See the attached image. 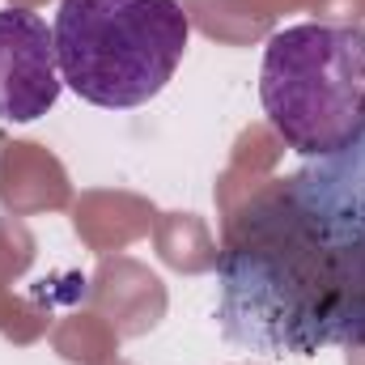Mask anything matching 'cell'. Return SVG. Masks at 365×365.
Instances as JSON below:
<instances>
[{"instance_id": "obj_1", "label": "cell", "mask_w": 365, "mask_h": 365, "mask_svg": "<svg viewBox=\"0 0 365 365\" xmlns=\"http://www.w3.org/2000/svg\"><path fill=\"white\" fill-rule=\"evenodd\" d=\"M217 323L230 344L264 357L365 349L361 297L280 182L230 225L217 259Z\"/></svg>"}, {"instance_id": "obj_2", "label": "cell", "mask_w": 365, "mask_h": 365, "mask_svg": "<svg viewBox=\"0 0 365 365\" xmlns=\"http://www.w3.org/2000/svg\"><path fill=\"white\" fill-rule=\"evenodd\" d=\"M51 34L68 90L106 110H132L175 77L191 21L179 0H60Z\"/></svg>"}, {"instance_id": "obj_3", "label": "cell", "mask_w": 365, "mask_h": 365, "mask_svg": "<svg viewBox=\"0 0 365 365\" xmlns=\"http://www.w3.org/2000/svg\"><path fill=\"white\" fill-rule=\"evenodd\" d=\"M259 102L293 153L349 149L365 132V30L340 21L284 26L264 47Z\"/></svg>"}, {"instance_id": "obj_4", "label": "cell", "mask_w": 365, "mask_h": 365, "mask_svg": "<svg viewBox=\"0 0 365 365\" xmlns=\"http://www.w3.org/2000/svg\"><path fill=\"white\" fill-rule=\"evenodd\" d=\"M280 187L365 306V132L340 153L306 158Z\"/></svg>"}, {"instance_id": "obj_5", "label": "cell", "mask_w": 365, "mask_h": 365, "mask_svg": "<svg viewBox=\"0 0 365 365\" xmlns=\"http://www.w3.org/2000/svg\"><path fill=\"white\" fill-rule=\"evenodd\" d=\"M64 90L56 34L30 9H0V119L34 123Z\"/></svg>"}]
</instances>
